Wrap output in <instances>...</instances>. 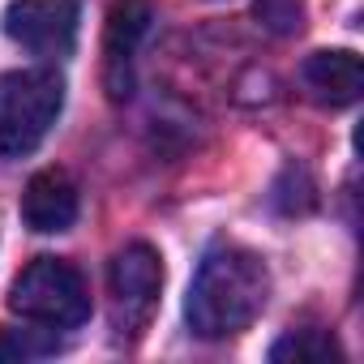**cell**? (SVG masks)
I'll return each mask as SVG.
<instances>
[{
  "label": "cell",
  "instance_id": "1",
  "mask_svg": "<svg viewBox=\"0 0 364 364\" xmlns=\"http://www.w3.org/2000/svg\"><path fill=\"white\" fill-rule=\"evenodd\" d=\"M270 300V270L253 249L219 245L202 257L185 317L198 338H232L257 321V313Z\"/></svg>",
  "mask_w": 364,
  "mask_h": 364
},
{
  "label": "cell",
  "instance_id": "2",
  "mask_svg": "<svg viewBox=\"0 0 364 364\" xmlns=\"http://www.w3.org/2000/svg\"><path fill=\"white\" fill-rule=\"evenodd\" d=\"M65 107V82L52 69H14L0 77V154L26 159L43 146Z\"/></svg>",
  "mask_w": 364,
  "mask_h": 364
},
{
  "label": "cell",
  "instance_id": "4",
  "mask_svg": "<svg viewBox=\"0 0 364 364\" xmlns=\"http://www.w3.org/2000/svg\"><path fill=\"white\" fill-rule=\"evenodd\" d=\"M107 291H112V330L116 338L133 343L146 334L154 309H159V291H163V257L146 245L133 240L112 257L107 270Z\"/></svg>",
  "mask_w": 364,
  "mask_h": 364
},
{
  "label": "cell",
  "instance_id": "7",
  "mask_svg": "<svg viewBox=\"0 0 364 364\" xmlns=\"http://www.w3.org/2000/svg\"><path fill=\"white\" fill-rule=\"evenodd\" d=\"M22 223L39 236H56V232H69L77 223V185L60 167H43L26 180Z\"/></svg>",
  "mask_w": 364,
  "mask_h": 364
},
{
  "label": "cell",
  "instance_id": "10",
  "mask_svg": "<svg viewBox=\"0 0 364 364\" xmlns=\"http://www.w3.org/2000/svg\"><path fill=\"white\" fill-rule=\"evenodd\" d=\"M257 18H262L270 31L291 35V31L304 26V5H300V0H257Z\"/></svg>",
  "mask_w": 364,
  "mask_h": 364
},
{
  "label": "cell",
  "instance_id": "9",
  "mask_svg": "<svg viewBox=\"0 0 364 364\" xmlns=\"http://www.w3.org/2000/svg\"><path fill=\"white\" fill-rule=\"evenodd\" d=\"M270 360L274 364H326V360L338 364L343 360V347L326 330H291V334H283L270 347Z\"/></svg>",
  "mask_w": 364,
  "mask_h": 364
},
{
  "label": "cell",
  "instance_id": "8",
  "mask_svg": "<svg viewBox=\"0 0 364 364\" xmlns=\"http://www.w3.org/2000/svg\"><path fill=\"white\" fill-rule=\"evenodd\" d=\"M300 77L309 86V95L326 107H347L360 99V86H364V69H360V56L347 52V48H330V52H313L304 65H300Z\"/></svg>",
  "mask_w": 364,
  "mask_h": 364
},
{
  "label": "cell",
  "instance_id": "6",
  "mask_svg": "<svg viewBox=\"0 0 364 364\" xmlns=\"http://www.w3.org/2000/svg\"><path fill=\"white\" fill-rule=\"evenodd\" d=\"M154 9L150 0H116L107 26H103V86L112 103H124L133 95V60L141 39L150 35Z\"/></svg>",
  "mask_w": 364,
  "mask_h": 364
},
{
  "label": "cell",
  "instance_id": "5",
  "mask_svg": "<svg viewBox=\"0 0 364 364\" xmlns=\"http://www.w3.org/2000/svg\"><path fill=\"white\" fill-rule=\"evenodd\" d=\"M5 35L35 56H69L77 39V0H14Z\"/></svg>",
  "mask_w": 364,
  "mask_h": 364
},
{
  "label": "cell",
  "instance_id": "3",
  "mask_svg": "<svg viewBox=\"0 0 364 364\" xmlns=\"http://www.w3.org/2000/svg\"><path fill=\"white\" fill-rule=\"evenodd\" d=\"M9 309L35 326L73 330L90 317V291L73 262L65 257H35L9 287Z\"/></svg>",
  "mask_w": 364,
  "mask_h": 364
}]
</instances>
